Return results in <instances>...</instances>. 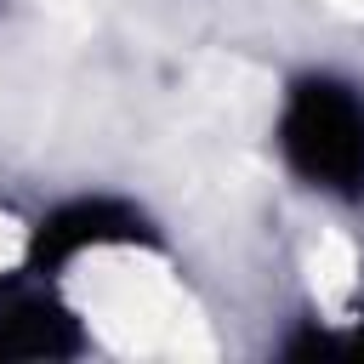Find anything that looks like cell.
Returning <instances> with one entry per match:
<instances>
[{
	"mask_svg": "<svg viewBox=\"0 0 364 364\" xmlns=\"http://www.w3.org/2000/svg\"><path fill=\"white\" fill-rule=\"evenodd\" d=\"M279 148L307 188L358 199L364 193V97L330 74L296 80L279 114Z\"/></svg>",
	"mask_w": 364,
	"mask_h": 364,
	"instance_id": "obj_1",
	"label": "cell"
},
{
	"mask_svg": "<svg viewBox=\"0 0 364 364\" xmlns=\"http://www.w3.org/2000/svg\"><path fill=\"white\" fill-rule=\"evenodd\" d=\"M136 233H142V222H136L125 205H114V199H74V205H63L57 216L40 222V233H34V262H63V256H74V250H85V245L136 239Z\"/></svg>",
	"mask_w": 364,
	"mask_h": 364,
	"instance_id": "obj_2",
	"label": "cell"
},
{
	"mask_svg": "<svg viewBox=\"0 0 364 364\" xmlns=\"http://www.w3.org/2000/svg\"><path fill=\"white\" fill-rule=\"evenodd\" d=\"M80 341H74V330H68V318L63 313H51L46 301H6L0 307V358H17V353H28V358H40V353H74Z\"/></svg>",
	"mask_w": 364,
	"mask_h": 364,
	"instance_id": "obj_3",
	"label": "cell"
}]
</instances>
